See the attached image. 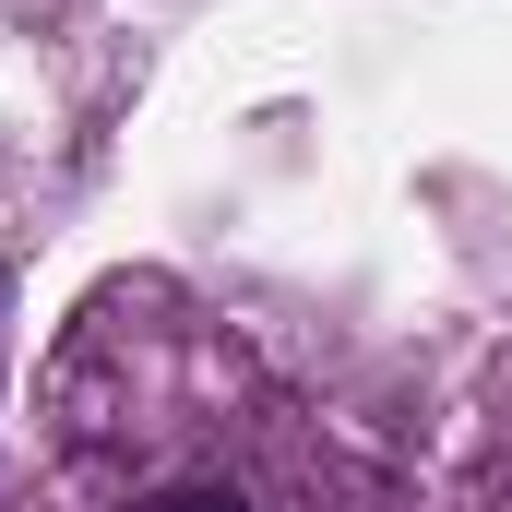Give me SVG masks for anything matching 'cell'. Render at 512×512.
Segmentation results:
<instances>
[{
    "mask_svg": "<svg viewBox=\"0 0 512 512\" xmlns=\"http://www.w3.org/2000/svg\"><path fill=\"white\" fill-rule=\"evenodd\" d=\"M143 512H251V501H239V489H155Z\"/></svg>",
    "mask_w": 512,
    "mask_h": 512,
    "instance_id": "cell-1",
    "label": "cell"
}]
</instances>
